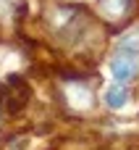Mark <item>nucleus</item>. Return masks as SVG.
Returning <instances> with one entry per match:
<instances>
[{"label": "nucleus", "mask_w": 139, "mask_h": 150, "mask_svg": "<svg viewBox=\"0 0 139 150\" xmlns=\"http://www.w3.org/2000/svg\"><path fill=\"white\" fill-rule=\"evenodd\" d=\"M110 71L113 79L118 84H126L131 79H137L139 74V34H126L110 61Z\"/></svg>", "instance_id": "obj_1"}, {"label": "nucleus", "mask_w": 139, "mask_h": 150, "mask_svg": "<svg viewBox=\"0 0 139 150\" xmlns=\"http://www.w3.org/2000/svg\"><path fill=\"white\" fill-rule=\"evenodd\" d=\"M126 103H129V90H126L124 84H113V87L105 92V105H108V108L118 111V108H124Z\"/></svg>", "instance_id": "obj_2"}]
</instances>
